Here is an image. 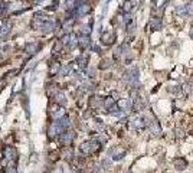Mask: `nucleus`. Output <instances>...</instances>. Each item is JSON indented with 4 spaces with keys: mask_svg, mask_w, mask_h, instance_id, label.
I'll use <instances>...</instances> for the list:
<instances>
[{
    "mask_svg": "<svg viewBox=\"0 0 193 173\" xmlns=\"http://www.w3.org/2000/svg\"><path fill=\"white\" fill-rule=\"evenodd\" d=\"M4 157L7 159V160H15L17 157V153H16V150L13 147L7 146V147H4Z\"/></svg>",
    "mask_w": 193,
    "mask_h": 173,
    "instance_id": "1a4fd4ad",
    "label": "nucleus"
},
{
    "mask_svg": "<svg viewBox=\"0 0 193 173\" xmlns=\"http://www.w3.org/2000/svg\"><path fill=\"white\" fill-rule=\"evenodd\" d=\"M75 134L72 131H65V133H61V137H59V141L61 144H63V146H69L71 143H72V140H74Z\"/></svg>",
    "mask_w": 193,
    "mask_h": 173,
    "instance_id": "f03ea898",
    "label": "nucleus"
},
{
    "mask_svg": "<svg viewBox=\"0 0 193 173\" xmlns=\"http://www.w3.org/2000/svg\"><path fill=\"white\" fill-rule=\"evenodd\" d=\"M55 98H56V102H58L59 106H65V104H67V98H65L63 92H61V91H58V94L55 95Z\"/></svg>",
    "mask_w": 193,
    "mask_h": 173,
    "instance_id": "f3484780",
    "label": "nucleus"
},
{
    "mask_svg": "<svg viewBox=\"0 0 193 173\" xmlns=\"http://www.w3.org/2000/svg\"><path fill=\"white\" fill-rule=\"evenodd\" d=\"M77 62H78V65H79V68H81V69H85L87 64H88V57H85V55H81V57L77 58Z\"/></svg>",
    "mask_w": 193,
    "mask_h": 173,
    "instance_id": "dca6fc26",
    "label": "nucleus"
},
{
    "mask_svg": "<svg viewBox=\"0 0 193 173\" xmlns=\"http://www.w3.org/2000/svg\"><path fill=\"white\" fill-rule=\"evenodd\" d=\"M190 38H192V41H193V27H190Z\"/></svg>",
    "mask_w": 193,
    "mask_h": 173,
    "instance_id": "c756f323",
    "label": "nucleus"
},
{
    "mask_svg": "<svg viewBox=\"0 0 193 173\" xmlns=\"http://www.w3.org/2000/svg\"><path fill=\"white\" fill-rule=\"evenodd\" d=\"M62 126L59 124V121H55V123H52L51 124V127H49V137L51 139H53L56 134H59V133H62Z\"/></svg>",
    "mask_w": 193,
    "mask_h": 173,
    "instance_id": "7ed1b4c3",
    "label": "nucleus"
},
{
    "mask_svg": "<svg viewBox=\"0 0 193 173\" xmlns=\"http://www.w3.org/2000/svg\"><path fill=\"white\" fill-rule=\"evenodd\" d=\"M89 106H91V108H100V107H104V101L101 100L100 97H91V100H89Z\"/></svg>",
    "mask_w": 193,
    "mask_h": 173,
    "instance_id": "9d476101",
    "label": "nucleus"
},
{
    "mask_svg": "<svg viewBox=\"0 0 193 173\" xmlns=\"http://www.w3.org/2000/svg\"><path fill=\"white\" fill-rule=\"evenodd\" d=\"M78 45V39L75 38L74 35H71V39H69V48H75Z\"/></svg>",
    "mask_w": 193,
    "mask_h": 173,
    "instance_id": "a878e982",
    "label": "nucleus"
},
{
    "mask_svg": "<svg viewBox=\"0 0 193 173\" xmlns=\"http://www.w3.org/2000/svg\"><path fill=\"white\" fill-rule=\"evenodd\" d=\"M51 114H52V117L55 120H61L63 117V114H65V110L62 108V106H55L53 110L51 111Z\"/></svg>",
    "mask_w": 193,
    "mask_h": 173,
    "instance_id": "0eeeda50",
    "label": "nucleus"
},
{
    "mask_svg": "<svg viewBox=\"0 0 193 173\" xmlns=\"http://www.w3.org/2000/svg\"><path fill=\"white\" fill-rule=\"evenodd\" d=\"M58 72H61V65L58 62H52V64L49 65V74H51V77H55Z\"/></svg>",
    "mask_w": 193,
    "mask_h": 173,
    "instance_id": "2eb2a0df",
    "label": "nucleus"
},
{
    "mask_svg": "<svg viewBox=\"0 0 193 173\" xmlns=\"http://www.w3.org/2000/svg\"><path fill=\"white\" fill-rule=\"evenodd\" d=\"M89 12H91V7H89V4H85V3L75 7V15L77 16H85Z\"/></svg>",
    "mask_w": 193,
    "mask_h": 173,
    "instance_id": "423d86ee",
    "label": "nucleus"
},
{
    "mask_svg": "<svg viewBox=\"0 0 193 173\" xmlns=\"http://www.w3.org/2000/svg\"><path fill=\"white\" fill-rule=\"evenodd\" d=\"M150 27H151L153 30H159V29H161V20L160 19H151V22H150Z\"/></svg>",
    "mask_w": 193,
    "mask_h": 173,
    "instance_id": "a211bd4d",
    "label": "nucleus"
},
{
    "mask_svg": "<svg viewBox=\"0 0 193 173\" xmlns=\"http://www.w3.org/2000/svg\"><path fill=\"white\" fill-rule=\"evenodd\" d=\"M10 27H12V25H10V22H9V20H6V22L0 26V41H2V39H4L9 33H10Z\"/></svg>",
    "mask_w": 193,
    "mask_h": 173,
    "instance_id": "20e7f679",
    "label": "nucleus"
},
{
    "mask_svg": "<svg viewBox=\"0 0 193 173\" xmlns=\"http://www.w3.org/2000/svg\"><path fill=\"white\" fill-rule=\"evenodd\" d=\"M62 154H63V157L67 159V160H71V159L74 157V150H72L71 147H67L65 150H62Z\"/></svg>",
    "mask_w": 193,
    "mask_h": 173,
    "instance_id": "aec40b11",
    "label": "nucleus"
},
{
    "mask_svg": "<svg viewBox=\"0 0 193 173\" xmlns=\"http://www.w3.org/2000/svg\"><path fill=\"white\" fill-rule=\"evenodd\" d=\"M176 13L180 16H185L186 13H187V9H186V6H177V7H176Z\"/></svg>",
    "mask_w": 193,
    "mask_h": 173,
    "instance_id": "5701e85b",
    "label": "nucleus"
},
{
    "mask_svg": "<svg viewBox=\"0 0 193 173\" xmlns=\"http://www.w3.org/2000/svg\"><path fill=\"white\" fill-rule=\"evenodd\" d=\"M7 173H15V167H10V169L7 170Z\"/></svg>",
    "mask_w": 193,
    "mask_h": 173,
    "instance_id": "c85d7f7f",
    "label": "nucleus"
},
{
    "mask_svg": "<svg viewBox=\"0 0 193 173\" xmlns=\"http://www.w3.org/2000/svg\"><path fill=\"white\" fill-rule=\"evenodd\" d=\"M71 65L69 64H67V65H63V67H61V74H62V75H68V74H69L71 72Z\"/></svg>",
    "mask_w": 193,
    "mask_h": 173,
    "instance_id": "4be33fe9",
    "label": "nucleus"
},
{
    "mask_svg": "<svg viewBox=\"0 0 193 173\" xmlns=\"http://www.w3.org/2000/svg\"><path fill=\"white\" fill-rule=\"evenodd\" d=\"M110 67H111V61L110 59H102V62H101V65H100L101 69H107V68H110Z\"/></svg>",
    "mask_w": 193,
    "mask_h": 173,
    "instance_id": "393cba45",
    "label": "nucleus"
},
{
    "mask_svg": "<svg viewBox=\"0 0 193 173\" xmlns=\"http://www.w3.org/2000/svg\"><path fill=\"white\" fill-rule=\"evenodd\" d=\"M123 10L126 12V13H130V12L133 10V2H131V0H126V2H124Z\"/></svg>",
    "mask_w": 193,
    "mask_h": 173,
    "instance_id": "412c9836",
    "label": "nucleus"
},
{
    "mask_svg": "<svg viewBox=\"0 0 193 173\" xmlns=\"http://www.w3.org/2000/svg\"><path fill=\"white\" fill-rule=\"evenodd\" d=\"M89 43H91V42H89V38L88 36H85V35H82L81 38L78 39V46L81 49H87L89 46Z\"/></svg>",
    "mask_w": 193,
    "mask_h": 173,
    "instance_id": "4468645a",
    "label": "nucleus"
},
{
    "mask_svg": "<svg viewBox=\"0 0 193 173\" xmlns=\"http://www.w3.org/2000/svg\"><path fill=\"white\" fill-rule=\"evenodd\" d=\"M3 82H4V81L2 79V81H0V90H2V85H3Z\"/></svg>",
    "mask_w": 193,
    "mask_h": 173,
    "instance_id": "7c9ffc66",
    "label": "nucleus"
},
{
    "mask_svg": "<svg viewBox=\"0 0 193 173\" xmlns=\"http://www.w3.org/2000/svg\"><path fill=\"white\" fill-rule=\"evenodd\" d=\"M149 128H150V131H151L154 136H160V134H161V128H160V124H159V123H157L156 120L150 121Z\"/></svg>",
    "mask_w": 193,
    "mask_h": 173,
    "instance_id": "9b49d317",
    "label": "nucleus"
},
{
    "mask_svg": "<svg viewBox=\"0 0 193 173\" xmlns=\"http://www.w3.org/2000/svg\"><path fill=\"white\" fill-rule=\"evenodd\" d=\"M114 39H115V35L111 33V32H104L102 36H101V41H102L104 45H111L112 42H114Z\"/></svg>",
    "mask_w": 193,
    "mask_h": 173,
    "instance_id": "6e6552de",
    "label": "nucleus"
},
{
    "mask_svg": "<svg viewBox=\"0 0 193 173\" xmlns=\"http://www.w3.org/2000/svg\"><path fill=\"white\" fill-rule=\"evenodd\" d=\"M173 166H175V169L176 170H185L186 167H187V162H186V159H183V157H177V159H175L173 160Z\"/></svg>",
    "mask_w": 193,
    "mask_h": 173,
    "instance_id": "39448f33",
    "label": "nucleus"
},
{
    "mask_svg": "<svg viewBox=\"0 0 193 173\" xmlns=\"http://www.w3.org/2000/svg\"><path fill=\"white\" fill-rule=\"evenodd\" d=\"M186 9H187V15H193V3H189Z\"/></svg>",
    "mask_w": 193,
    "mask_h": 173,
    "instance_id": "bb28decb",
    "label": "nucleus"
},
{
    "mask_svg": "<svg viewBox=\"0 0 193 173\" xmlns=\"http://www.w3.org/2000/svg\"><path fill=\"white\" fill-rule=\"evenodd\" d=\"M81 32H82V35L88 36V35L91 33V26H89V25H82V26H81Z\"/></svg>",
    "mask_w": 193,
    "mask_h": 173,
    "instance_id": "b1692460",
    "label": "nucleus"
},
{
    "mask_svg": "<svg viewBox=\"0 0 193 173\" xmlns=\"http://www.w3.org/2000/svg\"><path fill=\"white\" fill-rule=\"evenodd\" d=\"M30 2H33V3H42V2H45V0H30Z\"/></svg>",
    "mask_w": 193,
    "mask_h": 173,
    "instance_id": "cd10ccee",
    "label": "nucleus"
},
{
    "mask_svg": "<svg viewBox=\"0 0 193 173\" xmlns=\"http://www.w3.org/2000/svg\"><path fill=\"white\" fill-rule=\"evenodd\" d=\"M118 107L121 110H130L131 108V101H128V100H120Z\"/></svg>",
    "mask_w": 193,
    "mask_h": 173,
    "instance_id": "6ab92c4d",
    "label": "nucleus"
},
{
    "mask_svg": "<svg viewBox=\"0 0 193 173\" xmlns=\"http://www.w3.org/2000/svg\"><path fill=\"white\" fill-rule=\"evenodd\" d=\"M39 48H41V45H39L37 42H33V43L26 45V52L29 53V55H33V53H36L37 51H39Z\"/></svg>",
    "mask_w": 193,
    "mask_h": 173,
    "instance_id": "ddd939ff",
    "label": "nucleus"
},
{
    "mask_svg": "<svg viewBox=\"0 0 193 173\" xmlns=\"http://www.w3.org/2000/svg\"><path fill=\"white\" fill-rule=\"evenodd\" d=\"M53 22H52V19H48V20H45L43 22V25H42V32L43 33H49V32H52L53 30Z\"/></svg>",
    "mask_w": 193,
    "mask_h": 173,
    "instance_id": "f8f14e48",
    "label": "nucleus"
},
{
    "mask_svg": "<svg viewBox=\"0 0 193 173\" xmlns=\"http://www.w3.org/2000/svg\"><path fill=\"white\" fill-rule=\"evenodd\" d=\"M101 149V143L100 140H89V141H84V143L79 146V150L85 156H89V154H94Z\"/></svg>",
    "mask_w": 193,
    "mask_h": 173,
    "instance_id": "f257e3e1",
    "label": "nucleus"
}]
</instances>
